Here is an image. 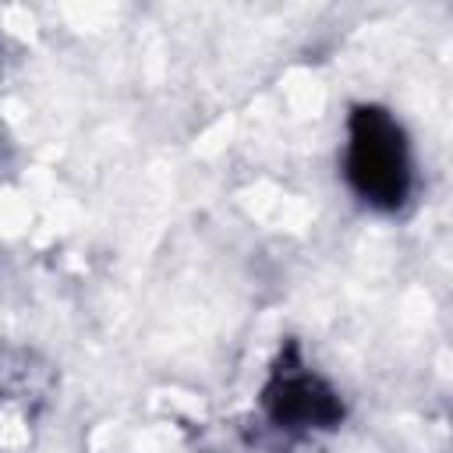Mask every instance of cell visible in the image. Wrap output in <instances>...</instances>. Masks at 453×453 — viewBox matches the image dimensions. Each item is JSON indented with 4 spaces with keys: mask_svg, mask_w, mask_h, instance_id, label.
I'll return each mask as SVG.
<instances>
[{
    "mask_svg": "<svg viewBox=\"0 0 453 453\" xmlns=\"http://www.w3.org/2000/svg\"><path fill=\"white\" fill-rule=\"evenodd\" d=\"M343 177L361 202L382 212H393L411 198V145L389 110L375 103L350 110Z\"/></svg>",
    "mask_w": 453,
    "mask_h": 453,
    "instance_id": "cell-1",
    "label": "cell"
},
{
    "mask_svg": "<svg viewBox=\"0 0 453 453\" xmlns=\"http://www.w3.org/2000/svg\"><path fill=\"white\" fill-rule=\"evenodd\" d=\"M262 411L276 428L287 432H329L343 421V400L304 365L297 343H287L273 361L262 386Z\"/></svg>",
    "mask_w": 453,
    "mask_h": 453,
    "instance_id": "cell-2",
    "label": "cell"
}]
</instances>
